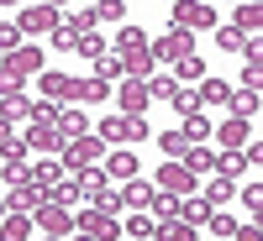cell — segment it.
<instances>
[{
	"label": "cell",
	"instance_id": "cell-1",
	"mask_svg": "<svg viewBox=\"0 0 263 241\" xmlns=\"http://www.w3.org/2000/svg\"><path fill=\"white\" fill-rule=\"evenodd\" d=\"M95 131H100L105 147H132V142H147L153 137L147 116H126V111H111L105 121H95Z\"/></svg>",
	"mask_w": 263,
	"mask_h": 241
},
{
	"label": "cell",
	"instance_id": "cell-2",
	"mask_svg": "<svg viewBox=\"0 0 263 241\" xmlns=\"http://www.w3.org/2000/svg\"><path fill=\"white\" fill-rule=\"evenodd\" d=\"M100 158H105V142H100V131L90 126V131H79V137H69V142H63V158H58V163L74 173L79 163H100Z\"/></svg>",
	"mask_w": 263,
	"mask_h": 241
},
{
	"label": "cell",
	"instance_id": "cell-3",
	"mask_svg": "<svg viewBox=\"0 0 263 241\" xmlns=\"http://www.w3.org/2000/svg\"><path fill=\"white\" fill-rule=\"evenodd\" d=\"M174 27H184V32H211V27H216V6H211V0H174Z\"/></svg>",
	"mask_w": 263,
	"mask_h": 241
},
{
	"label": "cell",
	"instance_id": "cell-4",
	"mask_svg": "<svg viewBox=\"0 0 263 241\" xmlns=\"http://www.w3.org/2000/svg\"><path fill=\"white\" fill-rule=\"evenodd\" d=\"M0 69H6L11 79H32V74H42V48H37V42H21V48L6 53Z\"/></svg>",
	"mask_w": 263,
	"mask_h": 241
},
{
	"label": "cell",
	"instance_id": "cell-5",
	"mask_svg": "<svg viewBox=\"0 0 263 241\" xmlns=\"http://www.w3.org/2000/svg\"><path fill=\"white\" fill-rule=\"evenodd\" d=\"M32 226H42L48 236H69V231H74V210L48 200V205H37V210H32Z\"/></svg>",
	"mask_w": 263,
	"mask_h": 241
},
{
	"label": "cell",
	"instance_id": "cell-6",
	"mask_svg": "<svg viewBox=\"0 0 263 241\" xmlns=\"http://www.w3.org/2000/svg\"><path fill=\"white\" fill-rule=\"evenodd\" d=\"M16 27H21V37H42V32H53L58 27V11L53 6H21V16H16Z\"/></svg>",
	"mask_w": 263,
	"mask_h": 241
},
{
	"label": "cell",
	"instance_id": "cell-7",
	"mask_svg": "<svg viewBox=\"0 0 263 241\" xmlns=\"http://www.w3.org/2000/svg\"><path fill=\"white\" fill-rule=\"evenodd\" d=\"M147 48H153V58H184V53H195V32H184V27H168L158 42H147Z\"/></svg>",
	"mask_w": 263,
	"mask_h": 241
},
{
	"label": "cell",
	"instance_id": "cell-8",
	"mask_svg": "<svg viewBox=\"0 0 263 241\" xmlns=\"http://www.w3.org/2000/svg\"><path fill=\"white\" fill-rule=\"evenodd\" d=\"M42 95L48 100H58V105H74V95H79V79L74 74H58V69H42Z\"/></svg>",
	"mask_w": 263,
	"mask_h": 241
},
{
	"label": "cell",
	"instance_id": "cell-9",
	"mask_svg": "<svg viewBox=\"0 0 263 241\" xmlns=\"http://www.w3.org/2000/svg\"><path fill=\"white\" fill-rule=\"evenodd\" d=\"M74 231L79 236H116V215H105L100 205L95 210H74Z\"/></svg>",
	"mask_w": 263,
	"mask_h": 241
},
{
	"label": "cell",
	"instance_id": "cell-10",
	"mask_svg": "<svg viewBox=\"0 0 263 241\" xmlns=\"http://www.w3.org/2000/svg\"><path fill=\"white\" fill-rule=\"evenodd\" d=\"M211 137L221 142V147H248V137H253V121H248V116H227L221 126H211Z\"/></svg>",
	"mask_w": 263,
	"mask_h": 241
},
{
	"label": "cell",
	"instance_id": "cell-11",
	"mask_svg": "<svg viewBox=\"0 0 263 241\" xmlns=\"http://www.w3.org/2000/svg\"><path fill=\"white\" fill-rule=\"evenodd\" d=\"M195 184H200V179H195V173L179 163V158H174V163H163L158 168V189H168V194H190Z\"/></svg>",
	"mask_w": 263,
	"mask_h": 241
},
{
	"label": "cell",
	"instance_id": "cell-12",
	"mask_svg": "<svg viewBox=\"0 0 263 241\" xmlns=\"http://www.w3.org/2000/svg\"><path fill=\"white\" fill-rule=\"evenodd\" d=\"M116 111H126V116H142V111H147V84H142V79L116 84Z\"/></svg>",
	"mask_w": 263,
	"mask_h": 241
},
{
	"label": "cell",
	"instance_id": "cell-13",
	"mask_svg": "<svg viewBox=\"0 0 263 241\" xmlns=\"http://www.w3.org/2000/svg\"><path fill=\"white\" fill-rule=\"evenodd\" d=\"M137 158H132V152L126 147H111V152H105V179H116V184H126V179H137Z\"/></svg>",
	"mask_w": 263,
	"mask_h": 241
},
{
	"label": "cell",
	"instance_id": "cell-14",
	"mask_svg": "<svg viewBox=\"0 0 263 241\" xmlns=\"http://www.w3.org/2000/svg\"><path fill=\"white\" fill-rule=\"evenodd\" d=\"M179 163H184V168H190V173H195V179H205V173H211V168H216V152H211V147H205V142H190V147H184V152H179Z\"/></svg>",
	"mask_w": 263,
	"mask_h": 241
},
{
	"label": "cell",
	"instance_id": "cell-15",
	"mask_svg": "<svg viewBox=\"0 0 263 241\" xmlns=\"http://www.w3.org/2000/svg\"><path fill=\"white\" fill-rule=\"evenodd\" d=\"M216 48H221V53H242V58H258V37H242L237 27H221V32H216Z\"/></svg>",
	"mask_w": 263,
	"mask_h": 241
},
{
	"label": "cell",
	"instance_id": "cell-16",
	"mask_svg": "<svg viewBox=\"0 0 263 241\" xmlns=\"http://www.w3.org/2000/svg\"><path fill=\"white\" fill-rule=\"evenodd\" d=\"M27 147H32V152H63V131L32 121V126H27Z\"/></svg>",
	"mask_w": 263,
	"mask_h": 241
},
{
	"label": "cell",
	"instance_id": "cell-17",
	"mask_svg": "<svg viewBox=\"0 0 263 241\" xmlns=\"http://www.w3.org/2000/svg\"><path fill=\"white\" fill-rule=\"evenodd\" d=\"M153 63H158V58H153V48H132V53H121V74H126V79H147Z\"/></svg>",
	"mask_w": 263,
	"mask_h": 241
},
{
	"label": "cell",
	"instance_id": "cell-18",
	"mask_svg": "<svg viewBox=\"0 0 263 241\" xmlns=\"http://www.w3.org/2000/svg\"><path fill=\"white\" fill-rule=\"evenodd\" d=\"M74 184H79V194H84V200H95V194H100L105 184H111V179H105V168H95V163H79Z\"/></svg>",
	"mask_w": 263,
	"mask_h": 241
},
{
	"label": "cell",
	"instance_id": "cell-19",
	"mask_svg": "<svg viewBox=\"0 0 263 241\" xmlns=\"http://www.w3.org/2000/svg\"><path fill=\"white\" fill-rule=\"evenodd\" d=\"M58 131H63V142H69L79 131H90V116H84L79 105H58Z\"/></svg>",
	"mask_w": 263,
	"mask_h": 241
},
{
	"label": "cell",
	"instance_id": "cell-20",
	"mask_svg": "<svg viewBox=\"0 0 263 241\" xmlns=\"http://www.w3.org/2000/svg\"><path fill=\"white\" fill-rule=\"evenodd\" d=\"M168 105L179 111V121H184V116H195V111H205V105H200V90H190V84H174Z\"/></svg>",
	"mask_w": 263,
	"mask_h": 241
},
{
	"label": "cell",
	"instance_id": "cell-21",
	"mask_svg": "<svg viewBox=\"0 0 263 241\" xmlns=\"http://www.w3.org/2000/svg\"><path fill=\"white\" fill-rule=\"evenodd\" d=\"M174 79H179V84H195V79H205V58H200V53H184V58H174Z\"/></svg>",
	"mask_w": 263,
	"mask_h": 241
},
{
	"label": "cell",
	"instance_id": "cell-22",
	"mask_svg": "<svg viewBox=\"0 0 263 241\" xmlns=\"http://www.w3.org/2000/svg\"><path fill=\"white\" fill-rule=\"evenodd\" d=\"M232 100V79H200V105H227Z\"/></svg>",
	"mask_w": 263,
	"mask_h": 241
},
{
	"label": "cell",
	"instance_id": "cell-23",
	"mask_svg": "<svg viewBox=\"0 0 263 241\" xmlns=\"http://www.w3.org/2000/svg\"><path fill=\"white\" fill-rule=\"evenodd\" d=\"M242 147H221V158H216V168L211 173H221V179H242Z\"/></svg>",
	"mask_w": 263,
	"mask_h": 241
},
{
	"label": "cell",
	"instance_id": "cell-24",
	"mask_svg": "<svg viewBox=\"0 0 263 241\" xmlns=\"http://www.w3.org/2000/svg\"><path fill=\"white\" fill-rule=\"evenodd\" d=\"M48 200H53V205H74V200H79V184H74V173H58V179L48 184Z\"/></svg>",
	"mask_w": 263,
	"mask_h": 241
},
{
	"label": "cell",
	"instance_id": "cell-25",
	"mask_svg": "<svg viewBox=\"0 0 263 241\" xmlns=\"http://www.w3.org/2000/svg\"><path fill=\"white\" fill-rule=\"evenodd\" d=\"M258 21H263L258 0H237V32H242V37H258Z\"/></svg>",
	"mask_w": 263,
	"mask_h": 241
},
{
	"label": "cell",
	"instance_id": "cell-26",
	"mask_svg": "<svg viewBox=\"0 0 263 241\" xmlns=\"http://www.w3.org/2000/svg\"><path fill=\"white\" fill-rule=\"evenodd\" d=\"M95 100H111V84H105V79H79V95H74V105H95Z\"/></svg>",
	"mask_w": 263,
	"mask_h": 241
},
{
	"label": "cell",
	"instance_id": "cell-27",
	"mask_svg": "<svg viewBox=\"0 0 263 241\" xmlns=\"http://www.w3.org/2000/svg\"><path fill=\"white\" fill-rule=\"evenodd\" d=\"M90 63H95V79H105V84H111V79H121V53H116V48H105V53H95Z\"/></svg>",
	"mask_w": 263,
	"mask_h": 241
},
{
	"label": "cell",
	"instance_id": "cell-28",
	"mask_svg": "<svg viewBox=\"0 0 263 241\" xmlns=\"http://www.w3.org/2000/svg\"><path fill=\"white\" fill-rule=\"evenodd\" d=\"M147 200H153V184H142V179H126V189H121V205H126V210H147Z\"/></svg>",
	"mask_w": 263,
	"mask_h": 241
},
{
	"label": "cell",
	"instance_id": "cell-29",
	"mask_svg": "<svg viewBox=\"0 0 263 241\" xmlns=\"http://www.w3.org/2000/svg\"><path fill=\"white\" fill-rule=\"evenodd\" d=\"M184 147H190V137H184V126H168V131H158V152H163V158H179Z\"/></svg>",
	"mask_w": 263,
	"mask_h": 241
},
{
	"label": "cell",
	"instance_id": "cell-30",
	"mask_svg": "<svg viewBox=\"0 0 263 241\" xmlns=\"http://www.w3.org/2000/svg\"><path fill=\"white\" fill-rule=\"evenodd\" d=\"M227 105H232V116H248V121H253V116H258V90H248V84H242V90H232Z\"/></svg>",
	"mask_w": 263,
	"mask_h": 241
},
{
	"label": "cell",
	"instance_id": "cell-31",
	"mask_svg": "<svg viewBox=\"0 0 263 241\" xmlns=\"http://www.w3.org/2000/svg\"><path fill=\"white\" fill-rule=\"evenodd\" d=\"M0 100H6V105H0V116H6V121H27V116H32V100L21 95V90H16V95H0Z\"/></svg>",
	"mask_w": 263,
	"mask_h": 241
},
{
	"label": "cell",
	"instance_id": "cell-32",
	"mask_svg": "<svg viewBox=\"0 0 263 241\" xmlns=\"http://www.w3.org/2000/svg\"><path fill=\"white\" fill-rule=\"evenodd\" d=\"M211 210H216V205L205 200V194H195V200H179V215H184V221H190V226H200V221H205V215H211Z\"/></svg>",
	"mask_w": 263,
	"mask_h": 241
},
{
	"label": "cell",
	"instance_id": "cell-33",
	"mask_svg": "<svg viewBox=\"0 0 263 241\" xmlns=\"http://www.w3.org/2000/svg\"><path fill=\"white\" fill-rule=\"evenodd\" d=\"M27 152H32L27 147V131H6V137H0V158H6V163L11 158H27Z\"/></svg>",
	"mask_w": 263,
	"mask_h": 241
},
{
	"label": "cell",
	"instance_id": "cell-34",
	"mask_svg": "<svg viewBox=\"0 0 263 241\" xmlns=\"http://www.w3.org/2000/svg\"><path fill=\"white\" fill-rule=\"evenodd\" d=\"M58 173H63V163L53 158V152H42V163H37V168H27V179H37V184H53Z\"/></svg>",
	"mask_w": 263,
	"mask_h": 241
},
{
	"label": "cell",
	"instance_id": "cell-35",
	"mask_svg": "<svg viewBox=\"0 0 263 241\" xmlns=\"http://www.w3.org/2000/svg\"><path fill=\"white\" fill-rule=\"evenodd\" d=\"M142 84H147V100H168V95H174V84H179V79H174V74H147Z\"/></svg>",
	"mask_w": 263,
	"mask_h": 241
},
{
	"label": "cell",
	"instance_id": "cell-36",
	"mask_svg": "<svg viewBox=\"0 0 263 241\" xmlns=\"http://www.w3.org/2000/svg\"><path fill=\"white\" fill-rule=\"evenodd\" d=\"M205 200H211V205H227V200H232V179L211 173V179H205Z\"/></svg>",
	"mask_w": 263,
	"mask_h": 241
},
{
	"label": "cell",
	"instance_id": "cell-37",
	"mask_svg": "<svg viewBox=\"0 0 263 241\" xmlns=\"http://www.w3.org/2000/svg\"><path fill=\"white\" fill-rule=\"evenodd\" d=\"M121 231H126V236H132V241H147V236H153V231H158V221H153V215H132V221H126V226H121Z\"/></svg>",
	"mask_w": 263,
	"mask_h": 241
},
{
	"label": "cell",
	"instance_id": "cell-38",
	"mask_svg": "<svg viewBox=\"0 0 263 241\" xmlns=\"http://www.w3.org/2000/svg\"><path fill=\"white\" fill-rule=\"evenodd\" d=\"M132 48H147V32L142 27H121L116 32V53H132Z\"/></svg>",
	"mask_w": 263,
	"mask_h": 241
},
{
	"label": "cell",
	"instance_id": "cell-39",
	"mask_svg": "<svg viewBox=\"0 0 263 241\" xmlns=\"http://www.w3.org/2000/svg\"><path fill=\"white\" fill-rule=\"evenodd\" d=\"M200 226H205L211 236H237V221H232V215H221V210H211V215H205Z\"/></svg>",
	"mask_w": 263,
	"mask_h": 241
},
{
	"label": "cell",
	"instance_id": "cell-40",
	"mask_svg": "<svg viewBox=\"0 0 263 241\" xmlns=\"http://www.w3.org/2000/svg\"><path fill=\"white\" fill-rule=\"evenodd\" d=\"M105 48H111V42H105L100 32H84V37L74 42V53H79V58H95V53H105Z\"/></svg>",
	"mask_w": 263,
	"mask_h": 241
},
{
	"label": "cell",
	"instance_id": "cell-41",
	"mask_svg": "<svg viewBox=\"0 0 263 241\" xmlns=\"http://www.w3.org/2000/svg\"><path fill=\"white\" fill-rule=\"evenodd\" d=\"M184 137H190V142H205V137H211V121H205V111L184 116Z\"/></svg>",
	"mask_w": 263,
	"mask_h": 241
},
{
	"label": "cell",
	"instance_id": "cell-42",
	"mask_svg": "<svg viewBox=\"0 0 263 241\" xmlns=\"http://www.w3.org/2000/svg\"><path fill=\"white\" fill-rule=\"evenodd\" d=\"M95 21H126V0H100V6H95Z\"/></svg>",
	"mask_w": 263,
	"mask_h": 241
},
{
	"label": "cell",
	"instance_id": "cell-43",
	"mask_svg": "<svg viewBox=\"0 0 263 241\" xmlns=\"http://www.w3.org/2000/svg\"><path fill=\"white\" fill-rule=\"evenodd\" d=\"M11 48H21V27L16 21H0V58H6Z\"/></svg>",
	"mask_w": 263,
	"mask_h": 241
},
{
	"label": "cell",
	"instance_id": "cell-44",
	"mask_svg": "<svg viewBox=\"0 0 263 241\" xmlns=\"http://www.w3.org/2000/svg\"><path fill=\"white\" fill-rule=\"evenodd\" d=\"M74 42H79V32L58 21V27H53V48H58V53H74Z\"/></svg>",
	"mask_w": 263,
	"mask_h": 241
},
{
	"label": "cell",
	"instance_id": "cell-45",
	"mask_svg": "<svg viewBox=\"0 0 263 241\" xmlns=\"http://www.w3.org/2000/svg\"><path fill=\"white\" fill-rule=\"evenodd\" d=\"M27 121H37V126H58V100H48V105H32V116Z\"/></svg>",
	"mask_w": 263,
	"mask_h": 241
},
{
	"label": "cell",
	"instance_id": "cell-46",
	"mask_svg": "<svg viewBox=\"0 0 263 241\" xmlns=\"http://www.w3.org/2000/svg\"><path fill=\"white\" fill-rule=\"evenodd\" d=\"M63 27H74L79 37H84V32H95V11H74L69 21H63Z\"/></svg>",
	"mask_w": 263,
	"mask_h": 241
},
{
	"label": "cell",
	"instance_id": "cell-47",
	"mask_svg": "<svg viewBox=\"0 0 263 241\" xmlns=\"http://www.w3.org/2000/svg\"><path fill=\"white\" fill-rule=\"evenodd\" d=\"M0 173H6V184H21V179H27V158H11Z\"/></svg>",
	"mask_w": 263,
	"mask_h": 241
},
{
	"label": "cell",
	"instance_id": "cell-48",
	"mask_svg": "<svg viewBox=\"0 0 263 241\" xmlns=\"http://www.w3.org/2000/svg\"><path fill=\"white\" fill-rule=\"evenodd\" d=\"M242 84H248V90H258V84H263V63H258V58H248V69H242Z\"/></svg>",
	"mask_w": 263,
	"mask_h": 241
},
{
	"label": "cell",
	"instance_id": "cell-49",
	"mask_svg": "<svg viewBox=\"0 0 263 241\" xmlns=\"http://www.w3.org/2000/svg\"><path fill=\"white\" fill-rule=\"evenodd\" d=\"M242 205H248V210H258V205H263V189H258V184H248V194H242Z\"/></svg>",
	"mask_w": 263,
	"mask_h": 241
},
{
	"label": "cell",
	"instance_id": "cell-50",
	"mask_svg": "<svg viewBox=\"0 0 263 241\" xmlns=\"http://www.w3.org/2000/svg\"><path fill=\"white\" fill-rule=\"evenodd\" d=\"M16 90H21V79H11L6 69H0V95H16Z\"/></svg>",
	"mask_w": 263,
	"mask_h": 241
},
{
	"label": "cell",
	"instance_id": "cell-51",
	"mask_svg": "<svg viewBox=\"0 0 263 241\" xmlns=\"http://www.w3.org/2000/svg\"><path fill=\"white\" fill-rule=\"evenodd\" d=\"M42 6H53V11H63V6H69V0H42Z\"/></svg>",
	"mask_w": 263,
	"mask_h": 241
},
{
	"label": "cell",
	"instance_id": "cell-52",
	"mask_svg": "<svg viewBox=\"0 0 263 241\" xmlns=\"http://www.w3.org/2000/svg\"><path fill=\"white\" fill-rule=\"evenodd\" d=\"M0 6H21V0H0Z\"/></svg>",
	"mask_w": 263,
	"mask_h": 241
},
{
	"label": "cell",
	"instance_id": "cell-53",
	"mask_svg": "<svg viewBox=\"0 0 263 241\" xmlns=\"http://www.w3.org/2000/svg\"><path fill=\"white\" fill-rule=\"evenodd\" d=\"M6 210H11V205H6V200H0V215H6Z\"/></svg>",
	"mask_w": 263,
	"mask_h": 241
}]
</instances>
